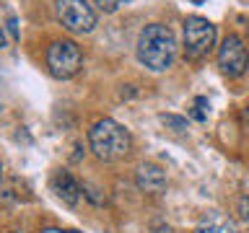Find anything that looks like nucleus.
Returning a JSON list of instances; mask_svg holds the SVG:
<instances>
[{
    "label": "nucleus",
    "instance_id": "nucleus-9",
    "mask_svg": "<svg viewBox=\"0 0 249 233\" xmlns=\"http://www.w3.org/2000/svg\"><path fill=\"white\" fill-rule=\"evenodd\" d=\"M192 233H239L236 223L223 213H208L202 220L195 225Z\"/></svg>",
    "mask_w": 249,
    "mask_h": 233
},
{
    "label": "nucleus",
    "instance_id": "nucleus-19",
    "mask_svg": "<svg viewBox=\"0 0 249 233\" xmlns=\"http://www.w3.org/2000/svg\"><path fill=\"white\" fill-rule=\"evenodd\" d=\"M195 3H202V0H195Z\"/></svg>",
    "mask_w": 249,
    "mask_h": 233
},
{
    "label": "nucleus",
    "instance_id": "nucleus-14",
    "mask_svg": "<svg viewBox=\"0 0 249 233\" xmlns=\"http://www.w3.org/2000/svg\"><path fill=\"white\" fill-rule=\"evenodd\" d=\"M239 217L244 220V225L249 228V194H244V197L239 200Z\"/></svg>",
    "mask_w": 249,
    "mask_h": 233
},
{
    "label": "nucleus",
    "instance_id": "nucleus-18",
    "mask_svg": "<svg viewBox=\"0 0 249 233\" xmlns=\"http://www.w3.org/2000/svg\"><path fill=\"white\" fill-rule=\"evenodd\" d=\"M8 233H21V231H8Z\"/></svg>",
    "mask_w": 249,
    "mask_h": 233
},
{
    "label": "nucleus",
    "instance_id": "nucleus-17",
    "mask_svg": "<svg viewBox=\"0 0 249 233\" xmlns=\"http://www.w3.org/2000/svg\"><path fill=\"white\" fill-rule=\"evenodd\" d=\"M244 116H247V122H249V104H247V109H244Z\"/></svg>",
    "mask_w": 249,
    "mask_h": 233
},
{
    "label": "nucleus",
    "instance_id": "nucleus-12",
    "mask_svg": "<svg viewBox=\"0 0 249 233\" xmlns=\"http://www.w3.org/2000/svg\"><path fill=\"white\" fill-rule=\"evenodd\" d=\"M124 3H130V0H93V5H96L101 13H114V11H120Z\"/></svg>",
    "mask_w": 249,
    "mask_h": 233
},
{
    "label": "nucleus",
    "instance_id": "nucleus-13",
    "mask_svg": "<svg viewBox=\"0 0 249 233\" xmlns=\"http://www.w3.org/2000/svg\"><path fill=\"white\" fill-rule=\"evenodd\" d=\"M5 31H8V36H11V42H18V39H21V31H18V18H16L13 13L5 18Z\"/></svg>",
    "mask_w": 249,
    "mask_h": 233
},
{
    "label": "nucleus",
    "instance_id": "nucleus-11",
    "mask_svg": "<svg viewBox=\"0 0 249 233\" xmlns=\"http://www.w3.org/2000/svg\"><path fill=\"white\" fill-rule=\"evenodd\" d=\"M161 124L171 132H187V119L177 114H161Z\"/></svg>",
    "mask_w": 249,
    "mask_h": 233
},
{
    "label": "nucleus",
    "instance_id": "nucleus-7",
    "mask_svg": "<svg viewBox=\"0 0 249 233\" xmlns=\"http://www.w3.org/2000/svg\"><path fill=\"white\" fill-rule=\"evenodd\" d=\"M135 184L145 194H159L166 189V171L159 163H140L135 171Z\"/></svg>",
    "mask_w": 249,
    "mask_h": 233
},
{
    "label": "nucleus",
    "instance_id": "nucleus-6",
    "mask_svg": "<svg viewBox=\"0 0 249 233\" xmlns=\"http://www.w3.org/2000/svg\"><path fill=\"white\" fill-rule=\"evenodd\" d=\"M218 67H221L223 75L229 78H241L249 67V54L247 47L241 42V36L229 34L223 39V44L218 47Z\"/></svg>",
    "mask_w": 249,
    "mask_h": 233
},
{
    "label": "nucleus",
    "instance_id": "nucleus-8",
    "mask_svg": "<svg viewBox=\"0 0 249 233\" xmlns=\"http://www.w3.org/2000/svg\"><path fill=\"white\" fill-rule=\"evenodd\" d=\"M52 192L57 194V200L65 202L68 207H75L78 200H81V194H83V186L70 176V171L60 168V171H54V176H52Z\"/></svg>",
    "mask_w": 249,
    "mask_h": 233
},
{
    "label": "nucleus",
    "instance_id": "nucleus-16",
    "mask_svg": "<svg viewBox=\"0 0 249 233\" xmlns=\"http://www.w3.org/2000/svg\"><path fill=\"white\" fill-rule=\"evenodd\" d=\"M42 233H78V231H65V228H42Z\"/></svg>",
    "mask_w": 249,
    "mask_h": 233
},
{
    "label": "nucleus",
    "instance_id": "nucleus-10",
    "mask_svg": "<svg viewBox=\"0 0 249 233\" xmlns=\"http://www.w3.org/2000/svg\"><path fill=\"white\" fill-rule=\"evenodd\" d=\"M208 114H210V101L205 96H197L192 101V106H190V116L195 122H205Z\"/></svg>",
    "mask_w": 249,
    "mask_h": 233
},
{
    "label": "nucleus",
    "instance_id": "nucleus-15",
    "mask_svg": "<svg viewBox=\"0 0 249 233\" xmlns=\"http://www.w3.org/2000/svg\"><path fill=\"white\" fill-rule=\"evenodd\" d=\"M151 233H177L174 228H169L166 223H156L153 228H151Z\"/></svg>",
    "mask_w": 249,
    "mask_h": 233
},
{
    "label": "nucleus",
    "instance_id": "nucleus-5",
    "mask_svg": "<svg viewBox=\"0 0 249 233\" xmlns=\"http://www.w3.org/2000/svg\"><path fill=\"white\" fill-rule=\"evenodd\" d=\"M54 13L62 29H68L70 34H91L99 21L93 5L86 0H54Z\"/></svg>",
    "mask_w": 249,
    "mask_h": 233
},
{
    "label": "nucleus",
    "instance_id": "nucleus-2",
    "mask_svg": "<svg viewBox=\"0 0 249 233\" xmlns=\"http://www.w3.org/2000/svg\"><path fill=\"white\" fill-rule=\"evenodd\" d=\"M89 145L99 161H120L130 153L132 135L127 127H122L120 122L107 116V119H99L89 130Z\"/></svg>",
    "mask_w": 249,
    "mask_h": 233
},
{
    "label": "nucleus",
    "instance_id": "nucleus-1",
    "mask_svg": "<svg viewBox=\"0 0 249 233\" xmlns=\"http://www.w3.org/2000/svg\"><path fill=\"white\" fill-rule=\"evenodd\" d=\"M138 62L148 67L151 73H163L171 67V62L177 57V36L174 31L163 23H148L138 34L135 44Z\"/></svg>",
    "mask_w": 249,
    "mask_h": 233
},
{
    "label": "nucleus",
    "instance_id": "nucleus-4",
    "mask_svg": "<svg viewBox=\"0 0 249 233\" xmlns=\"http://www.w3.org/2000/svg\"><path fill=\"white\" fill-rule=\"evenodd\" d=\"M184 31V57L190 62L205 60L215 47V26L202 16H187L182 23Z\"/></svg>",
    "mask_w": 249,
    "mask_h": 233
},
{
    "label": "nucleus",
    "instance_id": "nucleus-3",
    "mask_svg": "<svg viewBox=\"0 0 249 233\" xmlns=\"http://www.w3.org/2000/svg\"><path fill=\"white\" fill-rule=\"evenodd\" d=\"M44 62H47V70H50L52 78L57 81H70L81 73L83 67V52L81 47L70 39H57L47 47V54H44Z\"/></svg>",
    "mask_w": 249,
    "mask_h": 233
}]
</instances>
